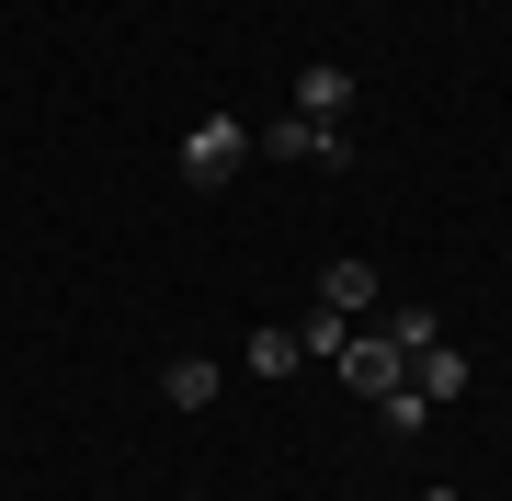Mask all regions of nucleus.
<instances>
[{"label":"nucleus","instance_id":"4","mask_svg":"<svg viewBox=\"0 0 512 501\" xmlns=\"http://www.w3.org/2000/svg\"><path fill=\"white\" fill-rule=\"evenodd\" d=\"M410 388H421V399H433V410H456V399L478 388V365H467V353H456V342H421V353H410Z\"/></svg>","mask_w":512,"mask_h":501},{"label":"nucleus","instance_id":"5","mask_svg":"<svg viewBox=\"0 0 512 501\" xmlns=\"http://www.w3.org/2000/svg\"><path fill=\"white\" fill-rule=\"evenodd\" d=\"M217 388H228L217 353H171V365H160V399H171V410H217Z\"/></svg>","mask_w":512,"mask_h":501},{"label":"nucleus","instance_id":"2","mask_svg":"<svg viewBox=\"0 0 512 501\" xmlns=\"http://www.w3.org/2000/svg\"><path fill=\"white\" fill-rule=\"evenodd\" d=\"M239 160H251V126H239V114H205V126L183 137V183H194V194H217Z\"/></svg>","mask_w":512,"mask_h":501},{"label":"nucleus","instance_id":"6","mask_svg":"<svg viewBox=\"0 0 512 501\" xmlns=\"http://www.w3.org/2000/svg\"><path fill=\"white\" fill-rule=\"evenodd\" d=\"M319 308H342V319H376V262H365V251H342V262L319 274Z\"/></svg>","mask_w":512,"mask_h":501},{"label":"nucleus","instance_id":"3","mask_svg":"<svg viewBox=\"0 0 512 501\" xmlns=\"http://www.w3.org/2000/svg\"><path fill=\"white\" fill-rule=\"evenodd\" d=\"M330 376H342V388H353V399L376 410L387 388H410V353L387 342V331H353V342H342V365H330Z\"/></svg>","mask_w":512,"mask_h":501},{"label":"nucleus","instance_id":"10","mask_svg":"<svg viewBox=\"0 0 512 501\" xmlns=\"http://www.w3.org/2000/svg\"><path fill=\"white\" fill-rule=\"evenodd\" d=\"M376 331H387V342H399V353H421V342H444V319H433V308H387V319H376Z\"/></svg>","mask_w":512,"mask_h":501},{"label":"nucleus","instance_id":"7","mask_svg":"<svg viewBox=\"0 0 512 501\" xmlns=\"http://www.w3.org/2000/svg\"><path fill=\"white\" fill-rule=\"evenodd\" d=\"M296 331V353H308V365H342V342L365 331V319H342V308H308V319H285Z\"/></svg>","mask_w":512,"mask_h":501},{"label":"nucleus","instance_id":"12","mask_svg":"<svg viewBox=\"0 0 512 501\" xmlns=\"http://www.w3.org/2000/svg\"><path fill=\"white\" fill-rule=\"evenodd\" d=\"M421 501H456V490H444V479H433V490H421Z\"/></svg>","mask_w":512,"mask_h":501},{"label":"nucleus","instance_id":"8","mask_svg":"<svg viewBox=\"0 0 512 501\" xmlns=\"http://www.w3.org/2000/svg\"><path fill=\"white\" fill-rule=\"evenodd\" d=\"M239 365H251L262 388H274V376H296V365H308V353H296V331H285V319H262V331L239 342Z\"/></svg>","mask_w":512,"mask_h":501},{"label":"nucleus","instance_id":"13","mask_svg":"<svg viewBox=\"0 0 512 501\" xmlns=\"http://www.w3.org/2000/svg\"><path fill=\"white\" fill-rule=\"evenodd\" d=\"M342 501H353V490H342Z\"/></svg>","mask_w":512,"mask_h":501},{"label":"nucleus","instance_id":"1","mask_svg":"<svg viewBox=\"0 0 512 501\" xmlns=\"http://www.w3.org/2000/svg\"><path fill=\"white\" fill-rule=\"evenodd\" d=\"M251 149H262V160H308V171H353V137L330 126V114H274Z\"/></svg>","mask_w":512,"mask_h":501},{"label":"nucleus","instance_id":"9","mask_svg":"<svg viewBox=\"0 0 512 501\" xmlns=\"http://www.w3.org/2000/svg\"><path fill=\"white\" fill-rule=\"evenodd\" d=\"M296 114H330V126H342V114H353V69H330V57L296 69Z\"/></svg>","mask_w":512,"mask_h":501},{"label":"nucleus","instance_id":"11","mask_svg":"<svg viewBox=\"0 0 512 501\" xmlns=\"http://www.w3.org/2000/svg\"><path fill=\"white\" fill-rule=\"evenodd\" d=\"M376 422H387V433H399V445H410V433L433 422V399H421V388H387V399H376Z\"/></svg>","mask_w":512,"mask_h":501}]
</instances>
